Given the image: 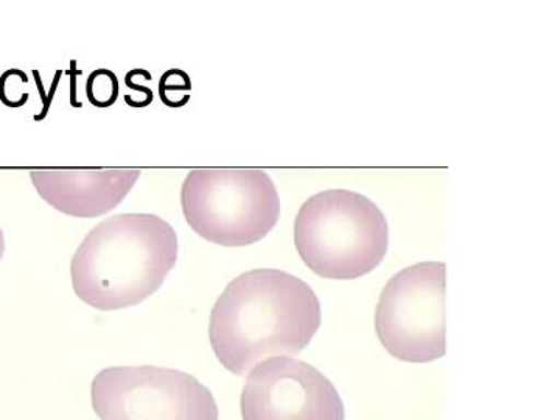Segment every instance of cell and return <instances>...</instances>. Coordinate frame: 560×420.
Wrapping results in <instances>:
<instances>
[{"label":"cell","mask_w":560,"mask_h":420,"mask_svg":"<svg viewBox=\"0 0 560 420\" xmlns=\"http://www.w3.org/2000/svg\"><path fill=\"white\" fill-rule=\"evenodd\" d=\"M319 298L287 271L253 270L232 280L210 313L209 340L221 366L245 377L271 355H296L318 334Z\"/></svg>","instance_id":"6da1fadb"},{"label":"cell","mask_w":560,"mask_h":420,"mask_svg":"<svg viewBox=\"0 0 560 420\" xmlns=\"http://www.w3.org/2000/svg\"><path fill=\"white\" fill-rule=\"evenodd\" d=\"M178 260V235L154 213H120L81 242L70 264L72 289L98 312L124 311L149 300Z\"/></svg>","instance_id":"7a4b0ae2"},{"label":"cell","mask_w":560,"mask_h":420,"mask_svg":"<svg viewBox=\"0 0 560 420\" xmlns=\"http://www.w3.org/2000/svg\"><path fill=\"white\" fill-rule=\"evenodd\" d=\"M294 245L319 278L355 280L374 271L388 253L385 213L359 191L313 195L294 220Z\"/></svg>","instance_id":"3957f363"},{"label":"cell","mask_w":560,"mask_h":420,"mask_svg":"<svg viewBox=\"0 0 560 420\" xmlns=\"http://www.w3.org/2000/svg\"><path fill=\"white\" fill-rule=\"evenodd\" d=\"M180 206L191 230L226 248L264 241L280 217L271 176L254 168L190 172L180 189Z\"/></svg>","instance_id":"277c9868"},{"label":"cell","mask_w":560,"mask_h":420,"mask_svg":"<svg viewBox=\"0 0 560 420\" xmlns=\"http://www.w3.org/2000/svg\"><path fill=\"white\" fill-rule=\"evenodd\" d=\"M445 271L442 261H420L386 283L375 311V331L390 357L431 363L447 352Z\"/></svg>","instance_id":"5b68a950"},{"label":"cell","mask_w":560,"mask_h":420,"mask_svg":"<svg viewBox=\"0 0 560 420\" xmlns=\"http://www.w3.org/2000/svg\"><path fill=\"white\" fill-rule=\"evenodd\" d=\"M91 401L101 420H219L208 386L168 368H106L92 381Z\"/></svg>","instance_id":"8992f818"},{"label":"cell","mask_w":560,"mask_h":420,"mask_svg":"<svg viewBox=\"0 0 560 420\" xmlns=\"http://www.w3.org/2000/svg\"><path fill=\"white\" fill-rule=\"evenodd\" d=\"M243 420H345L334 383L305 361L276 357L261 361L246 378Z\"/></svg>","instance_id":"52a82bcc"},{"label":"cell","mask_w":560,"mask_h":420,"mask_svg":"<svg viewBox=\"0 0 560 420\" xmlns=\"http://www.w3.org/2000/svg\"><path fill=\"white\" fill-rule=\"evenodd\" d=\"M139 171H35L31 179L47 205L75 219H97L128 197Z\"/></svg>","instance_id":"ba28073f"},{"label":"cell","mask_w":560,"mask_h":420,"mask_svg":"<svg viewBox=\"0 0 560 420\" xmlns=\"http://www.w3.org/2000/svg\"><path fill=\"white\" fill-rule=\"evenodd\" d=\"M88 101L95 108H109L119 97V80L108 69H97L88 77Z\"/></svg>","instance_id":"9c48e42d"},{"label":"cell","mask_w":560,"mask_h":420,"mask_svg":"<svg viewBox=\"0 0 560 420\" xmlns=\"http://www.w3.org/2000/svg\"><path fill=\"white\" fill-rule=\"evenodd\" d=\"M190 79L179 69H171L162 75L161 101L168 108H180L189 102Z\"/></svg>","instance_id":"30bf717a"},{"label":"cell","mask_w":560,"mask_h":420,"mask_svg":"<svg viewBox=\"0 0 560 420\" xmlns=\"http://www.w3.org/2000/svg\"><path fill=\"white\" fill-rule=\"evenodd\" d=\"M3 254H5V237H3V231L0 228V261L3 259Z\"/></svg>","instance_id":"8fae6325"}]
</instances>
